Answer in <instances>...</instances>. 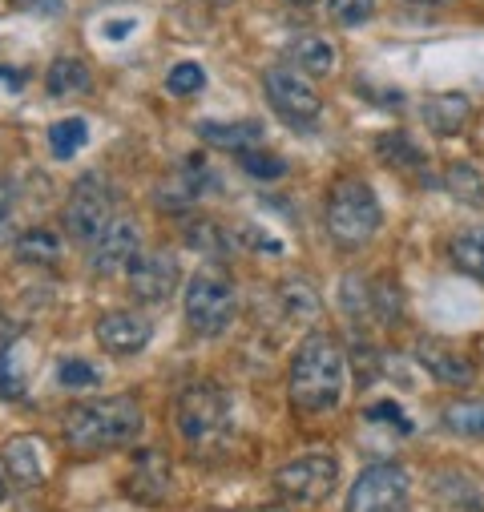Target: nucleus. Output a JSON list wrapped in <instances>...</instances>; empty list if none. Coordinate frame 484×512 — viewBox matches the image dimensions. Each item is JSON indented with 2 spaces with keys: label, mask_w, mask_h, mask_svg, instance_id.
Listing matches in <instances>:
<instances>
[{
  "label": "nucleus",
  "mask_w": 484,
  "mask_h": 512,
  "mask_svg": "<svg viewBox=\"0 0 484 512\" xmlns=\"http://www.w3.org/2000/svg\"><path fill=\"white\" fill-rule=\"evenodd\" d=\"M255 512H287L283 504H267V508H255Z\"/></svg>",
  "instance_id": "nucleus-43"
},
{
  "label": "nucleus",
  "mask_w": 484,
  "mask_h": 512,
  "mask_svg": "<svg viewBox=\"0 0 484 512\" xmlns=\"http://www.w3.org/2000/svg\"><path fill=\"white\" fill-rule=\"evenodd\" d=\"M182 311H186V323L194 335H222L234 315H238V291L230 283V275L222 267H202L194 271V279L186 283V295H182Z\"/></svg>",
  "instance_id": "nucleus-5"
},
{
  "label": "nucleus",
  "mask_w": 484,
  "mask_h": 512,
  "mask_svg": "<svg viewBox=\"0 0 484 512\" xmlns=\"http://www.w3.org/2000/svg\"><path fill=\"white\" fill-rule=\"evenodd\" d=\"M420 117H424V125H428L432 134L452 138V134H460L464 125H468V117H472V101H468L464 93H436L432 101H424Z\"/></svg>",
  "instance_id": "nucleus-17"
},
{
  "label": "nucleus",
  "mask_w": 484,
  "mask_h": 512,
  "mask_svg": "<svg viewBox=\"0 0 484 512\" xmlns=\"http://www.w3.org/2000/svg\"><path fill=\"white\" fill-rule=\"evenodd\" d=\"M263 93H267L271 109L283 121H291V125H311L319 117V109H323V101L307 85V77L295 73V69H283V65H275V69L263 73Z\"/></svg>",
  "instance_id": "nucleus-9"
},
{
  "label": "nucleus",
  "mask_w": 484,
  "mask_h": 512,
  "mask_svg": "<svg viewBox=\"0 0 484 512\" xmlns=\"http://www.w3.org/2000/svg\"><path fill=\"white\" fill-rule=\"evenodd\" d=\"M416 363L428 375H436L440 383H448V388H468V383L476 379V363L444 339H420L416 343Z\"/></svg>",
  "instance_id": "nucleus-15"
},
{
  "label": "nucleus",
  "mask_w": 484,
  "mask_h": 512,
  "mask_svg": "<svg viewBox=\"0 0 484 512\" xmlns=\"http://www.w3.org/2000/svg\"><path fill=\"white\" fill-rule=\"evenodd\" d=\"M17 9L37 13V17H61L65 13V0H17Z\"/></svg>",
  "instance_id": "nucleus-37"
},
{
  "label": "nucleus",
  "mask_w": 484,
  "mask_h": 512,
  "mask_svg": "<svg viewBox=\"0 0 484 512\" xmlns=\"http://www.w3.org/2000/svg\"><path fill=\"white\" fill-rule=\"evenodd\" d=\"M9 222H13L9 214H0V238H5V234H9Z\"/></svg>",
  "instance_id": "nucleus-41"
},
{
  "label": "nucleus",
  "mask_w": 484,
  "mask_h": 512,
  "mask_svg": "<svg viewBox=\"0 0 484 512\" xmlns=\"http://www.w3.org/2000/svg\"><path fill=\"white\" fill-rule=\"evenodd\" d=\"M363 420H372V424H392L396 432H412V424H408V416L392 404V400H384V404H372L368 412H363Z\"/></svg>",
  "instance_id": "nucleus-36"
},
{
  "label": "nucleus",
  "mask_w": 484,
  "mask_h": 512,
  "mask_svg": "<svg viewBox=\"0 0 484 512\" xmlns=\"http://www.w3.org/2000/svg\"><path fill=\"white\" fill-rule=\"evenodd\" d=\"M89 142V125H85V117H61V121H53L49 125V150H53V158H73L81 146Z\"/></svg>",
  "instance_id": "nucleus-28"
},
{
  "label": "nucleus",
  "mask_w": 484,
  "mask_h": 512,
  "mask_svg": "<svg viewBox=\"0 0 484 512\" xmlns=\"http://www.w3.org/2000/svg\"><path fill=\"white\" fill-rule=\"evenodd\" d=\"M287 57H291V65H299V69L311 73V77H323V73H331V65H335V49H331L327 41H319V37H299V41H291Z\"/></svg>",
  "instance_id": "nucleus-24"
},
{
  "label": "nucleus",
  "mask_w": 484,
  "mask_h": 512,
  "mask_svg": "<svg viewBox=\"0 0 484 512\" xmlns=\"http://www.w3.org/2000/svg\"><path fill=\"white\" fill-rule=\"evenodd\" d=\"M291 5H315V0H291Z\"/></svg>",
  "instance_id": "nucleus-46"
},
{
  "label": "nucleus",
  "mask_w": 484,
  "mask_h": 512,
  "mask_svg": "<svg viewBox=\"0 0 484 512\" xmlns=\"http://www.w3.org/2000/svg\"><path fill=\"white\" fill-rule=\"evenodd\" d=\"M480 359H484V343H480Z\"/></svg>",
  "instance_id": "nucleus-47"
},
{
  "label": "nucleus",
  "mask_w": 484,
  "mask_h": 512,
  "mask_svg": "<svg viewBox=\"0 0 484 512\" xmlns=\"http://www.w3.org/2000/svg\"><path fill=\"white\" fill-rule=\"evenodd\" d=\"M198 138L214 150H230V154H242V150H255L263 130L255 121H202L198 125Z\"/></svg>",
  "instance_id": "nucleus-18"
},
{
  "label": "nucleus",
  "mask_w": 484,
  "mask_h": 512,
  "mask_svg": "<svg viewBox=\"0 0 484 512\" xmlns=\"http://www.w3.org/2000/svg\"><path fill=\"white\" fill-rule=\"evenodd\" d=\"M347 388V355L339 347L335 335L327 331H311L299 351L291 355V371H287V396L291 408L299 416H319L339 408Z\"/></svg>",
  "instance_id": "nucleus-1"
},
{
  "label": "nucleus",
  "mask_w": 484,
  "mask_h": 512,
  "mask_svg": "<svg viewBox=\"0 0 484 512\" xmlns=\"http://www.w3.org/2000/svg\"><path fill=\"white\" fill-rule=\"evenodd\" d=\"M432 496H444V500L456 496L452 512H480V508H484L476 484H472L464 472H440V476H432Z\"/></svg>",
  "instance_id": "nucleus-25"
},
{
  "label": "nucleus",
  "mask_w": 484,
  "mask_h": 512,
  "mask_svg": "<svg viewBox=\"0 0 484 512\" xmlns=\"http://www.w3.org/2000/svg\"><path fill=\"white\" fill-rule=\"evenodd\" d=\"M65 259V242L57 230L49 226H29L17 238V263H33V267H53Z\"/></svg>",
  "instance_id": "nucleus-19"
},
{
  "label": "nucleus",
  "mask_w": 484,
  "mask_h": 512,
  "mask_svg": "<svg viewBox=\"0 0 484 512\" xmlns=\"http://www.w3.org/2000/svg\"><path fill=\"white\" fill-rule=\"evenodd\" d=\"M376 154H380L384 166H396V170H420V166H424V150H420L404 130L380 134V138H376Z\"/></svg>",
  "instance_id": "nucleus-23"
},
{
  "label": "nucleus",
  "mask_w": 484,
  "mask_h": 512,
  "mask_svg": "<svg viewBox=\"0 0 484 512\" xmlns=\"http://www.w3.org/2000/svg\"><path fill=\"white\" fill-rule=\"evenodd\" d=\"M327 13H331V21H335V25L351 29V25L372 21L376 0H327Z\"/></svg>",
  "instance_id": "nucleus-33"
},
{
  "label": "nucleus",
  "mask_w": 484,
  "mask_h": 512,
  "mask_svg": "<svg viewBox=\"0 0 484 512\" xmlns=\"http://www.w3.org/2000/svg\"><path fill=\"white\" fill-rule=\"evenodd\" d=\"M202 85H206V73H202V65H194V61H182V65H174V69L166 73V89H170L174 97H194V93H202Z\"/></svg>",
  "instance_id": "nucleus-32"
},
{
  "label": "nucleus",
  "mask_w": 484,
  "mask_h": 512,
  "mask_svg": "<svg viewBox=\"0 0 484 512\" xmlns=\"http://www.w3.org/2000/svg\"><path fill=\"white\" fill-rule=\"evenodd\" d=\"M134 25H138L134 17H121V21H105V37H109V41H126V37L134 33Z\"/></svg>",
  "instance_id": "nucleus-39"
},
{
  "label": "nucleus",
  "mask_w": 484,
  "mask_h": 512,
  "mask_svg": "<svg viewBox=\"0 0 484 512\" xmlns=\"http://www.w3.org/2000/svg\"><path fill=\"white\" fill-rule=\"evenodd\" d=\"M5 468L21 488H37L45 480V444L37 436H17L5 444Z\"/></svg>",
  "instance_id": "nucleus-16"
},
{
  "label": "nucleus",
  "mask_w": 484,
  "mask_h": 512,
  "mask_svg": "<svg viewBox=\"0 0 484 512\" xmlns=\"http://www.w3.org/2000/svg\"><path fill=\"white\" fill-rule=\"evenodd\" d=\"M109 218H113V190L105 186L101 174H85L73 186V194H69V202L61 210L65 234L77 238V242H93L109 226Z\"/></svg>",
  "instance_id": "nucleus-6"
},
{
  "label": "nucleus",
  "mask_w": 484,
  "mask_h": 512,
  "mask_svg": "<svg viewBox=\"0 0 484 512\" xmlns=\"http://www.w3.org/2000/svg\"><path fill=\"white\" fill-rule=\"evenodd\" d=\"M17 182L13 178H0V214H9L13 218V206H17Z\"/></svg>",
  "instance_id": "nucleus-38"
},
{
  "label": "nucleus",
  "mask_w": 484,
  "mask_h": 512,
  "mask_svg": "<svg viewBox=\"0 0 484 512\" xmlns=\"http://www.w3.org/2000/svg\"><path fill=\"white\" fill-rule=\"evenodd\" d=\"M57 379H61V388H69V392H81V388H93V383H97V371H93V363H85V359L69 355V359H61V367H57Z\"/></svg>",
  "instance_id": "nucleus-35"
},
{
  "label": "nucleus",
  "mask_w": 484,
  "mask_h": 512,
  "mask_svg": "<svg viewBox=\"0 0 484 512\" xmlns=\"http://www.w3.org/2000/svg\"><path fill=\"white\" fill-rule=\"evenodd\" d=\"M93 335H97V343H101L109 355H134V351H142V347L154 339V327H150L146 315H134V311H109V315L97 319Z\"/></svg>",
  "instance_id": "nucleus-14"
},
{
  "label": "nucleus",
  "mask_w": 484,
  "mask_h": 512,
  "mask_svg": "<svg viewBox=\"0 0 484 512\" xmlns=\"http://www.w3.org/2000/svg\"><path fill=\"white\" fill-rule=\"evenodd\" d=\"M238 166L247 170L251 178H263V182L287 174V162H283L279 154H259V150H242V154H238Z\"/></svg>",
  "instance_id": "nucleus-34"
},
{
  "label": "nucleus",
  "mask_w": 484,
  "mask_h": 512,
  "mask_svg": "<svg viewBox=\"0 0 484 512\" xmlns=\"http://www.w3.org/2000/svg\"><path fill=\"white\" fill-rule=\"evenodd\" d=\"M0 77H5L9 85H25V73H9V69H0Z\"/></svg>",
  "instance_id": "nucleus-40"
},
{
  "label": "nucleus",
  "mask_w": 484,
  "mask_h": 512,
  "mask_svg": "<svg viewBox=\"0 0 484 512\" xmlns=\"http://www.w3.org/2000/svg\"><path fill=\"white\" fill-rule=\"evenodd\" d=\"M5 492H9V480H5V468H0V500H5Z\"/></svg>",
  "instance_id": "nucleus-42"
},
{
  "label": "nucleus",
  "mask_w": 484,
  "mask_h": 512,
  "mask_svg": "<svg viewBox=\"0 0 484 512\" xmlns=\"http://www.w3.org/2000/svg\"><path fill=\"white\" fill-rule=\"evenodd\" d=\"M178 283H182V267L170 250H146L130 263V295L138 303L158 307L178 291Z\"/></svg>",
  "instance_id": "nucleus-10"
},
{
  "label": "nucleus",
  "mask_w": 484,
  "mask_h": 512,
  "mask_svg": "<svg viewBox=\"0 0 484 512\" xmlns=\"http://www.w3.org/2000/svg\"><path fill=\"white\" fill-rule=\"evenodd\" d=\"M440 424L456 436H484V404L480 400H456L444 408Z\"/></svg>",
  "instance_id": "nucleus-29"
},
{
  "label": "nucleus",
  "mask_w": 484,
  "mask_h": 512,
  "mask_svg": "<svg viewBox=\"0 0 484 512\" xmlns=\"http://www.w3.org/2000/svg\"><path fill=\"white\" fill-rule=\"evenodd\" d=\"M206 5H218V9H226V5H234V0H206Z\"/></svg>",
  "instance_id": "nucleus-44"
},
{
  "label": "nucleus",
  "mask_w": 484,
  "mask_h": 512,
  "mask_svg": "<svg viewBox=\"0 0 484 512\" xmlns=\"http://www.w3.org/2000/svg\"><path fill=\"white\" fill-rule=\"evenodd\" d=\"M343 311L351 323L368 327L376 319V295H372V275H347L343 279Z\"/></svg>",
  "instance_id": "nucleus-22"
},
{
  "label": "nucleus",
  "mask_w": 484,
  "mask_h": 512,
  "mask_svg": "<svg viewBox=\"0 0 484 512\" xmlns=\"http://www.w3.org/2000/svg\"><path fill=\"white\" fill-rule=\"evenodd\" d=\"M17 355V343L0 347V400H25V371Z\"/></svg>",
  "instance_id": "nucleus-31"
},
{
  "label": "nucleus",
  "mask_w": 484,
  "mask_h": 512,
  "mask_svg": "<svg viewBox=\"0 0 484 512\" xmlns=\"http://www.w3.org/2000/svg\"><path fill=\"white\" fill-rule=\"evenodd\" d=\"M408 492H412L408 472L384 460L359 472V480L347 492V512H400L408 504Z\"/></svg>",
  "instance_id": "nucleus-8"
},
{
  "label": "nucleus",
  "mask_w": 484,
  "mask_h": 512,
  "mask_svg": "<svg viewBox=\"0 0 484 512\" xmlns=\"http://www.w3.org/2000/svg\"><path fill=\"white\" fill-rule=\"evenodd\" d=\"M448 259H452L460 271H468L472 279L484 283V226H472V230L452 234V242H448Z\"/></svg>",
  "instance_id": "nucleus-21"
},
{
  "label": "nucleus",
  "mask_w": 484,
  "mask_h": 512,
  "mask_svg": "<svg viewBox=\"0 0 484 512\" xmlns=\"http://www.w3.org/2000/svg\"><path fill=\"white\" fill-rule=\"evenodd\" d=\"M170 484H174V476H170V460L158 452V448H146V452H138L134 456V464H130V472H126V496L130 500H138V504H162L166 496H170Z\"/></svg>",
  "instance_id": "nucleus-12"
},
{
  "label": "nucleus",
  "mask_w": 484,
  "mask_h": 512,
  "mask_svg": "<svg viewBox=\"0 0 484 512\" xmlns=\"http://www.w3.org/2000/svg\"><path fill=\"white\" fill-rule=\"evenodd\" d=\"M420 5H452V0H420Z\"/></svg>",
  "instance_id": "nucleus-45"
},
{
  "label": "nucleus",
  "mask_w": 484,
  "mask_h": 512,
  "mask_svg": "<svg viewBox=\"0 0 484 512\" xmlns=\"http://www.w3.org/2000/svg\"><path fill=\"white\" fill-rule=\"evenodd\" d=\"M89 85H93V77H89L85 61H77V57H57V61L49 65V73H45V89H49V97H57V101L81 97Z\"/></svg>",
  "instance_id": "nucleus-20"
},
{
  "label": "nucleus",
  "mask_w": 484,
  "mask_h": 512,
  "mask_svg": "<svg viewBox=\"0 0 484 512\" xmlns=\"http://www.w3.org/2000/svg\"><path fill=\"white\" fill-rule=\"evenodd\" d=\"M210 170L202 166V158H182L162 182H158V190H154V202L162 206V210H186V206H194L206 190H210Z\"/></svg>",
  "instance_id": "nucleus-13"
},
{
  "label": "nucleus",
  "mask_w": 484,
  "mask_h": 512,
  "mask_svg": "<svg viewBox=\"0 0 484 512\" xmlns=\"http://www.w3.org/2000/svg\"><path fill=\"white\" fill-rule=\"evenodd\" d=\"M275 299L283 303V311H287V319H307V315H319V291L307 283V279H283L279 283V291H275Z\"/></svg>",
  "instance_id": "nucleus-26"
},
{
  "label": "nucleus",
  "mask_w": 484,
  "mask_h": 512,
  "mask_svg": "<svg viewBox=\"0 0 484 512\" xmlns=\"http://www.w3.org/2000/svg\"><path fill=\"white\" fill-rule=\"evenodd\" d=\"M142 432V408L134 396H105V400H81L65 412L61 436L73 456H105L113 448H126Z\"/></svg>",
  "instance_id": "nucleus-2"
},
{
  "label": "nucleus",
  "mask_w": 484,
  "mask_h": 512,
  "mask_svg": "<svg viewBox=\"0 0 484 512\" xmlns=\"http://www.w3.org/2000/svg\"><path fill=\"white\" fill-rule=\"evenodd\" d=\"M186 242H190L194 250H202L206 259H222V254L230 250L226 230H222L218 222H206V218H198V222H190V226H186Z\"/></svg>",
  "instance_id": "nucleus-30"
},
{
  "label": "nucleus",
  "mask_w": 484,
  "mask_h": 512,
  "mask_svg": "<svg viewBox=\"0 0 484 512\" xmlns=\"http://www.w3.org/2000/svg\"><path fill=\"white\" fill-rule=\"evenodd\" d=\"M275 492L291 504H323L339 484V460L335 456H299L283 464L271 476Z\"/></svg>",
  "instance_id": "nucleus-7"
},
{
  "label": "nucleus",
  "mask_w": 484,
  "mask_h": 512,
  "mask_svg": "<svg viewBox=\"0 0 484 512\" xmlns=\"http://www.w3.org/2000/svg\"><path fill=\"white\" fill-rule=\"evenodd\" d=\"M323 222H327V234H331L335 246L359 250V246H368V242L380 234L384 210H380V198H376V190H372L368 182L355 178V174H347V178H339V182L331 186Z\"/></svg>",
  "instance_id": "nucleus-3"
},
{
  "label": "nucleus",
  "mask_w": 484,
  "mask_h": 512,
  "mask_svg": "<svg viewBox=\"0 0 484 512\" xmlns=\"http://www.w3.org/2000/svg\"><path fill=\"white\" fill-rule=\"evenodd\" d=\"M93 250V271L97 275H117V271H126L138 254H142V238H138V226L134 218H109V226L89 242Z\"/></svg>",
  "instance_id": "nucleus-11"
},
{
  "label": "nucleus",
  "mask_w": 484,
  "mask_h": 512,
  "mask_svg": "<svg viewBox=\"0 0 484 512\" xmlns=\"http://www.w3.org/2000/svg\"><path fill=\"white\" fill-rule=\"evenodd\" d=\"M174 428L194 452L222 444V436L230 432V396L218 383H190L174 400Z\"/></svg>",
  "instance_id": "nucleus-4"
},
{
  "label": "nucleus",
  "mask_w": 484,
  "mask_h": 512,
  "mask_svg": "<svg viewBox=\"0 0 484 512\" xmlns=\"http://www.w3.org/2000/svg\"><path fill=\"white\" fill-rule=\"evenodd\" d=\"M444 190L460 202H472V206H484V178L472 162H452L444 170Z\"/></svg>",
  "instance_id": "nucleus-27"
}]
</instances>
